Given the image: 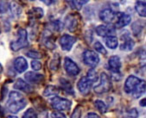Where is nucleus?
<instances>
[{"instance_id": "40", "label": "nucleus", "mask_w": 146, "mask_h": 118, "mask_svg": "<svg viewBox=\"0 0 146 118\" xmlns=\"http://www.w3.org/2000/svg\"><path fill=\"white\" fill-rule=\"evenodd\" d=\"M85 118H100L99 116V115H97L96 113L94 112H90L88 114H86V115L85 116Z\"/></svg>"}, {"instance_id": "20", "label": "nucleus", "mask_w": 146, "mask_h": 118, "mask_svg": "<svg viewBox=\"0 0 146 118\" xmlns=\"http://www.w3.org/2000/svg\"><path fill=\"white\" fill-rule=\"evenodd\" d=\"M145 93V81L142 80L141 83L136 87V89L132 92V95L135 98H139Z\"/></svg>"}, {"instance_id": "35", "label": "nucleus", "mask_w": 146, "mask_h": 118, "mask_svg": "<svg viewBox=\"0 0 146 118\" xmlns=\"http://www.w3.org/2000/svg\"><path fill=\"white\" fill-rule=\"evenodd\" d=\"M31 67L35 70V71H39L42 68V63L40 61H38L37 60L31 61Z\"/></svg>"}, {"instance_id": "45", "label": "nucleus", "mask_w": 146, "mask_h": 118, "mask_svg": "<svg viewBox=\"0 0 146 118\" xmlns=\"http://www.w3.org/2000/svg\"><path fill=\"white\" fill-rule=\"evenodd\" d=\"M0 115H1V107H0Z\"/></svg>"}, {"instance_id": "5", "label": "nucleus", "mask_w": 146, "mask_h": 118, "mask_svg": "<svg viewBox=\"0 0 146 118\" xmlns=\"http://www.w3.org/2000/svg\"><path fill=\"white\" fill-rule=\"evenodd\" d=\"M83 61L86 65L94 68L100 63L99 54L92 50H86L83 53Z\"/></svg>"}, {"instance_id": "4", "label": "nucleus", "mask_w": 146, "mask_h": 118, "mask_svg": "<svg viewBox=\"0 0 146 118\" xmlns=\"http://www.w3.org/2000/svg\"><path fill=\"white\" fill-rule=\"evenodd\" d=\"M51 106L56 111H65L70 109L72 106V102L67 98H63L61 97H54L50 100Z\"/></svg>"}, {"instance_id": "8", "label": "nucleus", "mask_w": 146, "mask_h": 118, "mask_svg": "<svg viewBox=\"0 0 146 118\" xmlns=\"http://www.w3.org/2000/svg\"><path fill=\"white\" fill-rule=\"evenodd\" d=\"M75 42H76V38L68 34L63 35L60 38V45L63 51H70Z\"/></svg>"}, {"instance_id": "2", "label": "nucleus", "mask_w": 146, "mask_h": 118, "mask_svg": "<svg viewBox=\"0 0 146 118\" xmlns=\"http://www.w3.org/2000/svg\"><path fill=\"white\" fill-rule=\"evenodd\" d=\"M28 34L24 28H19L17 31V39L11 43V50L17 52L22 48H24L28 46Z\"/></svg>"}, {"instance_id": "24", "label": "nucleus", "mask_w": 146, "mask_h": 118, "mask_svg": "<svg viewBox=\"0 0 146 118\" xmlns=\"http://www.w3.org/2000/svg\"><path fill=\"white\" fill-rule=\"evenodd\" d=\"M29 14H30L31 16H33L34 18H41L42 17V16L44 15V11L42 8L40 7H37V8H33L30 12H29Z\"/></svg>"}, {"instance_id": "28", "label": "nucleus", "mask_w": 146, "mask_h": 118, "mask_svg": "<svg viewBox=\"0 0 146 118\" xmlns=\"http://www.w3.org/2000/svg\"><path fill=\"white\" fill-rule=\"evenodd\" d=\"M86 78H88L92 83H94L98 80L99 77H98V74L96 73V71L94 69V68H91L88 73H87V75H86Z\"/></svg>"}, {"instance_id": "44", "label": "nucleus", "mask_w": 146, "mask_h": 118, "mask_svg": "<svg viewBox=\"0 0 146 118\" xmlns=\"http://www.w3.org/2000/svg\"><path fill=\"white\" fill-rule=\"evenodd\" d=\"M8 118H17V116H15V115H9V117Z\"/></svg>"}, {"instance_id": "26", "label": "nucleus", "mask_w": 146, "mask_h": 118, "mask_svg": "<svg viewBox=\"0 0 146 118\" xmlns=\"http://www.w3.org/2000/svg\"><path fill=\"white\" fill-rule=\"evenodd\" d=\"M60 82H61V84H62V88H63V89H64L68 93H69V94H71V93L74 94L73 87H72L71 84H70L68 80H66V79H64V78H61V79H60Z\"/></svg>"}, {"instance_id": "15", "label": "nucleus", "mask_w": 146, "mask_h": 118, "mask_svg": "<svg viewBox=\"0 0 146 118\" xmlns=\"http://www.w3.org/2000/svg\"><path fill=\"white\" fill-rule=\"evenodd\" d=\"M25 79L31 84H40L43 81L44 76L40 73H36L34 72H28L24 75Z\"/></svg>"}, {"instance_id": "6", "label": "nucleus", "mask_w": 146, "mask_h": 118, "mask_svg": "<svg viewBox=\"0 0 146 118\" xmlns=\"http://www.w3.org/2000/svg\"><path fill=\"white\" fill-rule=\"evenodd\" d=\"M64 68L67 73L70 76H76L80 73V70L77 64L72 60V59L66 57L64 60Z\"/></svg>"}, {"instance_id": "3", "label": "nucleus", "mask_w": 146, "mask_h": 118, "mask_svg": "<svg viewBox=\"0 0 146 118\" xmlns=\"http://www.w3.org/2000/svg\"><path fill=\"white\" fill-rule=\"evenodd\" d=\"M111 88L112 83L111 78L106 73H102L100 78V84L94 87V92L98 94H103L111 91Z\"/></svg>"}, {"instance_id": "21", "label": "nucleus", "mask_w": 146, "mask_h": 118, "mask_svg": "<svg viewBox=\"0 0 146 118\" xmlns=\"http://www.w3.org/2000/svg\"><path fill=\"white\" fill-rule=\"evenodd\" d=\"M105 42L107 47H109L110 49H116L118 47L119 45V41L118 38H117L115 36H107L105 39Z\"/></svg>"}, {"instance_id": "30", "label": "nucleus", "mask_w": 146, "mask_h": 118, "mask_svg": "<svg viewBox=\"0 0 146 118\" xmlns=\"http://www.w3.org/2000/svg\"><path fill=\"white\" fill-rule=\"evenodd\" d=\"M26 55L29 57V58H31V59H35V60H39V59H42V54L40 53V52H37V51H33V50H31L26 53Z\"/></svg>"}, {"instance_id": "37", "label": "nucleus", "mask_w": 146, "mask_h": 118, "mask_svg": "<svg viewBox=\"0 0 146 118\" xmlns=\"http://www.w3.org/2000/svg\"><path fill=\"white\" fill-rule=\"evenodd\" d=\"M127 115L129 117L131 118H137L138 116V112L137 110L134 108V109H131L128 112H127Z\"/></svg>"}, {"instance_id": "33", "label": "nucleus", "mask_w": 146, "mask_h": 118, "mask_svg": "<svg viewBox=\"0 0 146 118\" xmlns=\"http://www.w3.org/2000/svg\"><path fill=\"white\" fill-rule=\"evenodd\" d=\"M52 26H53V28L54 29L55 31H61L62 29L63 28L64 24L60 20H56V21H54L52 22Z\"/></svg>"}, {"instance_id": "38", "label": "nucleus", "mask_w": 146, "mask_h": 118, "mask_svg": "<svg viewBox=\"0 0 146 118\" xmlns=\"http://www.w3.org/2000/svg\"><path fill=\"white\" fill-rule=\"evenodd\" d=\"M43 44H44L48 48H49V49H53V48L55 47V45L54 44V42H53L51 40H49V39H45L44 42H43Z\"/></svg>"}, {"instance_id": "17", "label": "nucleus", "mask_w": 146, "mask_h": 118, "mask_svg": "<svg viewBox=\"0 0 146 118\" xmlns=\"http://www.w3.org/2000/svg\"><path fill=\"white\" fill-rule=\"evenodd\" d=\"M14 68L19 73H24L28 68L27 61L23 57H17L14 61Z\"/></svg>"}, {"instance_id": "12", "label": "nucleus", "mask_w": 146, "mask_h": 118, "mask_svg": "<svg viewBox=\"0 0 146 118\" xmlns=\"http://www.w3.org/2000/svg\"><path fill=\"white\" fill-rule=\"evenodd\" d=\"M131 21V17L130 15L126 14V13H117V17H116V28H124L125 26H127Z\"/></svg>"}, {"instance_id": "1", "label": "nucleus", "mask_w": 146, "mask_h": 118, "mask_svg": "<svg viewBox=\"0 0 146 118\" xmlns=\"http://www.w3.org/2000/svg\"><path fill=\"white\" fill-rule=\"evenodd\" d=\"M27 105L24 97L17 92H11L6 103L7 109L12 114H17Z\"/></svg>"}, {"instance_id": "22", "label": "nucleus", "mask_w": 146, "mask_h": 118, "mask_svg": "<svg viewBox=\"0 0 146 118\" xmlns=\"http://www.w3.org/2000/svg\"><path fill=\"white\" fill-rule=\"evenodd\" d=\"M59 93V89L54 86V85H48L43 92H42V95L44 97H51V96H55Z\"/></svg>"}, {"instance_id": "23", "label": "nucleus", "mask_w": 146, "mask_h": 118, "mask_svg": "<svg viewBox=\"0 0 146 118\" xmlns=\"http://www.w3.org/2000/svg\"><path fill=\"white\" fill-rule=\"evenodd\" d=\"M135 9L140 16L145 17V16H146V5H145L144 1H140V0H138V1L136 3Z\"/></svg>"}, {"instance_id": "31", "label": "nucleus", "mask_w": 146, "mask_h": 118, "mask_svg": "<svg viewBox=\"0 0 146 118\" xmlns=\"http://www.w3.org/2000/svg\"><path fill=\"white\" fill-rule=\"evenodd\" d=\"M94 49H95L98 53H101V54H104V55H105V54L107 53L106 48L104 47V46H103L100 42H96L94 43Z\"/></svg>"}, {"instance_id": "14", "label": "nucleus", "mask_w": 146, "mask_h": 118, "mask_svg": "<svg viewBox=\"0 0 146 118\" xmlns=\"http://www.w3.org/2000/svg\"><path fill=\"white\" fill-rule=\"evenodd\" d=\"M109 69L112 73H119L121 68V61L120 58L117 55L111 56L108 61Z\"/></svg>"}, {"instance_id": "27", "label": "nucleus", "mask_w": 146, "mask_h": 118, "mask_svg": "<svg viewBox=\"0 0 146 118\" xmlns=\"http://www.w3.org/2000/svg\"><path fill=\"white\" fill-rule=\"evenodd\" d=\"M94 106H95V108L100 112V113H105L106 111V109H107V106H106V104L103 102V101H101V100H96L95 102H94Z\"/></svg>"}, {"instance_id": "16", "label": "nucleus", "mask_w": 146, "mask_h": 118, "mask_svg": "<svg viewBox=\"0 0 146 118\" xmlns=\"http://www.w3.org/2000/svg\"><path fill=\"white\" fill-rule=\"evenodd\" d=\"M13 86L16 90H19V91H22L26 93H30L32 92V87L31 86V84L25 82L24 80H23L22 78L17 79V81L15 82Z\"/></svg>"}, {"instance_id": "39", "label": "nucleus", "mask_w": 146, "mask_h": 118, "mask_svg": "<svg viewBox=\"0 0 146 118\" xmlns=\"http://www.w3.org/2000/svg\"><path fill=\"white\" fill-rule=\"evenodd\" d=\"M51 116L52 118H67L66 115L62 113V112H59V111H55V112H53L51 114Z\"/></svg>"}, {"instance_id": "11", "label": "nucleus", "mask_w": 146, "mask_h": 118, "mask_svg": "<svg viewBox=\"0 0 146 118\" xmlns=\"http://www.w3.org/2000/svg\"><path fill=\"white\" fill-rule=\"evenodd\" d=\"M117 17V12L111 8H106L100 12V18L106 23H111Z\"/></svg>"}, {"instance_id": "10", "label": "nucleus", "mask_w": 146, "mask_h": 118, "mask_svg": "<svg viewBox=\"0 0 146 118\" xmlns=\"http://www.w3.org/2000/svg\"><path fill=\"white\" fill-rule=\"evenodd\" d=\"M92 84L93 83L86 78V76L82 77L77 83V88L82 95H87L91 90Z\"/></svg>"}, {"instance_id": "13", "label": "nucleus", "mask_w": 146, "mask_h": 118, "mask_svg": "<svg viewBox=\"0 0 146 118\" xmlns=\"http://www.w3.org/2000/svg\"><path fill=\"white\" fill-rule=\"evenodd\" d=\"M135 45L134 41L131 38L130 35L127 33V35H122L121 36V44L119 46V48L122 51H131L133 49Z\"/></svg>"}, {"instance_id": "34", "label": "nucleus", "mask_w": 146, "mask_h": 118, "mask_svg": "<svg viewBox=\"0 0 146 118\" xmlns=\"http://www.w3.org/2000/svg\"><path fill=\"white\" fill-rule=\"evenodd\" d=\"M71 118H81V107L77 106L71 115Z\"/></svg>"}, {"instance_id": "43", "label": "nucleus", "mask_w": 146, "mask_h": 118, "mask_svg": "<svg viewBox=\"0 0 146 118\" xmlns=\"http://www.w3.org/2000/svg\"><path fill=\"white\" fill-rule=\"evenodd\" d=\"M2 72H3V66L0 64V73H2Z\"/></svg>"}, {"instance_id": "25", "label": "nucleus", "mask_w": 146, "mask_h": 118, "mask_svg": "<svg viewBox=\"0 0 146 118\" xmlns=\"http://www.w3.org/2000/svg\"><path fill=\"white\" fill-rule=\"evenodd\" d=\"M88 1H89V0H71L70 4H71V6L74 9H76V10L80 11L82 8V6L85 5Z\"/></svg>"}, {"instance_id": "29", "label": "nucleus", "mask_w": 146, "mask_h": 118, "mask_svg": "<svg viewBox=\"0 0 146 118\" xmlns=\"http://www.w3.org/2000/svg\"><path fill=\"white\" fill-rule=\"evenodd\" d=\"M22 118H37V114H36V111L31 108V109H28L24 114L23 115V117Z\"/></svg>"}, {"instance_id": "42", "label": "nucleus", "mask_w": 146, "mask_h": 118, "mask_svg": "<svg viewBox=\"0 0 146 118\" xmlns=\"http://www.w3.org/2000/svg\"><path fill=\"white\" fill-rule=\"evenodd\" d=\"M145 98H143L141 101H140V105L142 106V107H145Z\"/></svg>"}, {"instance_id": "41", "label": "nucleus", "mask_w": 146, "mask_h": 118, "mask_svg": "<svg viewBox=\"0 0 146 118\" xmlns=\"http://www.w3.org/2000/svg\"><path fill=\"white\" fill-rule=\"evenodd\" d=\"M42 3H44L46 5H51L56 2V0H41Z\"/></svg>"}, {"instance_id": "9", "label": "nucleus", "mask_w": 146, "mask_h": 118, "mask_svg": "<svg viewBox=\"0 0 146 118\" xmlns=\"http://www.w3.org/2000/svg\"><path fill=\"white\" fill-rule=\"evenodd\" d=\"M95 30H96L97 35L102 37L114 36L116 33L115 27L113 25H100L96 27Z\"/></svg>"}, {"instance_id": "36", "label": "nucleus", "mask_w": 146, "mask_h": 118, "mask_svg": "<svg viewBox=\"0 0 146 118\" xmlns=\"http://www.w3.org/2000/svg\"><path fill=\"white\" fill-rule=\"evenodd\" d=\"M9 8V4L5 1L0 2V13H5L7 11V9Z\"/></svg>"}, {"instance_id": "18", "label": "nucleus", "mask_w": 146, "mask_h": 118, "mask_svg": "<svg viewBox=\"0 0 146 118\" xmlns=\"http://www.w3.org/2000/svg\"><path fill=\"white\" fill-rule=\"evenodd\" d=\"M65 25L69 31H74L78 26V19L75 15H68L65 20Z\"/></svg>"}, {"instance_id": "19", "label": "nucleus", "mask_w": 146, "mask_h": 118, "mask_svg": "<svg viewBox=\"0 0 146 118\" xmlns=\"http://www.w3.org/2000/svg\"><path fill=\"white\" fill-rule=\"evenodd\" d=\"M9 9H10V11L11 12L12 16L15 17L20 16V15L22 14V11H23L22 6L17 1H11L9 4Z\"/></svg>"}, {"instance_id": "32", "label": "nucleus", "mask_w": 146, "mask_h": 118, "mask_svg": "<svg viewBox=\"0 0 146 118\" xmlns=\"http://www.w3.org/2000/svg\"><path fill=\"white\" fill-rule=\"evenodd\" d=\"M59 65H60V59H59V57H58V59L57 58H54V59H53V60L50 61L49 67L52 70L56 71L58 69V67H59Z\"/></svg>"}, {"instance_id": "46", "label": "nucleus", "mask_w": 146, "mask_h": 118, "mask_svg": "<svg viewBox=\"0 0 146 118\" xmlns=\"http://www.w3.org/2000/svg\"><path fill=\"white\" fill-rule=\"evenodd\" d=\"M31 1H34V0H31Z\"/></svg>"}, {"instance_id": "7", "label": "nucleus", "mask_w": 146, "mask_h": 118, "mask_svg": "<svg viewBox=\"0 0 146 118\" xmlns=\"http://www.w3.org/2000/svg\"><path fill=\"white\" fill-rule=\"evenodd\" d=\"M141 79L134 75H130L125 83V86H124V89L125 92L126 93H132V92L136 89V87L141 83Z\"/></svg>"}]
</instances>
